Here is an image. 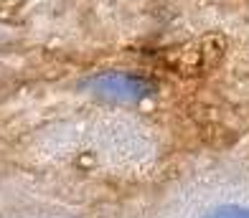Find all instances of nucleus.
Here are the masks:
<instances>
[{"instance_id":"obj_2","label":"nucleus","mask_w":249,"mask_h":218,"mask_svg":"<svg viewBox=\"0 0 249 218\" xmlns=\"http://www.w3.org/2000/svg\"><path fill=\"white\" fill-rule=\"evenodd\" d=\"M203 218H249V205L239 203H224L211 208L209 213H203Z\"/></svg>"},{"instance_id":"obj_1","label":"nucleus","mask_w":249,"mask_h":218,"mask_svg":"<svg viewBox=\"0 0 249 218\" xmlns=\"http://www.w3.org/2000/svg\"><path fill=\"white\" fill-rule=\"evenodd\" d=\"M82 86L97 99L120 101V104L142 101L155 94V84L150 79L140 74H127V71H105V74L89 76Z\"/></svg>"}]
</instances>
